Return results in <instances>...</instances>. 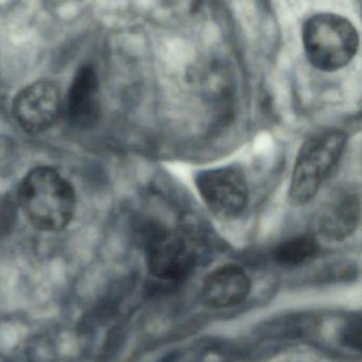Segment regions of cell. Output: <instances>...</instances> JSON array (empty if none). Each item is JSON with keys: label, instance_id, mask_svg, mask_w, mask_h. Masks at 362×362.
Returning <instances> with one entry per match:
<instances>
[{"label": "cell", "instance_id": "cell-6", "mask_svg": "<svg viewBox=\"0 0 362 362\" xmlns=\"http://www.w3.org/2000/svg\"><path fill=\"white\" fill-rule=\"evenodd\" d=\"M61 89L52 81L40 80L21 89L13 100L12 112L19 127L38 135L55 125L61 114Z\"/></svg>", "mask_w": 362, "mask_h": 362}, {"label": "cell", "instance_id": "cell-9", "mask_svg": "<svg viewBox=\"0 0 362 362\" xmlns=\"http://www.w3.org/2000/svg\"><path fill=\"white\" fill-rule=\"evenodd\" d=\"M251 291V281L237 265H225L208 274L202 287V301L210 308H232L244 302Z\"/></svg>", "mask_w": 362, "mask_h": 362}, {"label": "cell", "instance_id": "cell-5", "mask_svg": "<svg viewBox=\"0 0 362 362\" xmlns=\"http://www.w3.org/2000/svg\"><path fill=\"white\" fill-rule=\"evenodd\" d=\"M196 185L206 206L219 218H236L247 208L248 182L242 170L235 165L201 172Z\"/></svg>", "mask_w": 362, "mask_h": 362}, {"label": "cell", "instance_id": "cell-4", "mask_svg": "<svg viewBox=\"0 0 362 362\" xmlns=\"http://www.w3.org/2000/svg\"><path fill=\"white\" fill-rule=\"evenodd\" d=\"M146 259L149 272L162 280H183L195 267L193 245L181 232L154 227L147 234Z\"/></svg>", "mask_w": 362, "mask_h": 362}, {"label": "cell", "instance_id": "cell-7", "mask_svg": "<svg viewBox=\"0 0 362 362\" xmlns=\"http://www.w3.org/2000/svg\"><path fill=\"white\" fill-rule=\"evenodd\" d=\"M66 110L70 124L81 131L94 129L99 121V80L91 66H83L77 71L68 91Z\"/></svg>", "mask_w": 362, "mask_h": 362}, {"label": "cell", "instance_id": "cell-8", "mask_svg": "<svg viewBox=\"0 0 362 362\" xmlns=\"http://www.w3.org/2000/svg\"><path fill=\"white\" fill-rule=\"evenodd\" d=\"M361 221V197L352 189H339L319 213L318 231L332 242H341L354 233Z\"/></svg>", "mask_w": 362, "mask_h": 362}, {"label": "cell", "instance_id": "cell-2", "mask_svg": "<svg viewBox=\"0 0 362 362\" xmlns=\"http://www.w3.org/2000/svg\"><path fill=\"white\" fill-rule=\"evenodd\" d=\"M303 44L308 61L315 68L336 71L354 59L359 48V34L346 17L320 13L304 25Z\"/></svg>", "mask_w": 362, "mask_h": 362}, {"label": "cell", "instance_id": "cell-10", "mask_svg": "<svg viewBox=\"0 0 362 362\" xmlns=\"http://www.w3.org/2000/svg\"><path fill=\"white\" fill-rule=\"evenodd\" d=\"M320 250L316 238L310 235L295 236L285 240L274 249V259L281 265L298 266L314 257Z\"/></svg>", "mask_w": 362, "mask_h": 362}, {"label": "cell", "instance_id": "cell-3", "mask_svg": "<svg viewBox=\"0 0 362 362\" xmlns=\"http://www.w3.org/2000/svg\"><path fill=\"white\" fill-rule=\"evenodd\" d=\"M346 135L332 131L308 139L300 150L289 189V202L305 206L318 193L339 161L346 146Z\"/></svg>", "mask_w": 362, "mask_h": 362}, {"label": "cell", "instance_id": "cell-1", "mask_svg": "<svg viewBox=\"0 0 362 362\" xmlns=\"http://www.w3.org/2000/svg\"><path fill=\"white\" fill-rule=\"evenodd\" d=\"M17 197L30 225L40 231H61L76 213L74 187L52 168L31 170L21 180Z\"/></svg>", "mask_w": 362, "mask_h": 362}]
</instances>
